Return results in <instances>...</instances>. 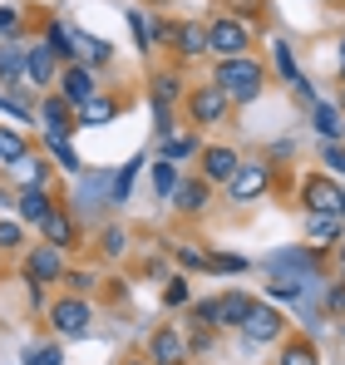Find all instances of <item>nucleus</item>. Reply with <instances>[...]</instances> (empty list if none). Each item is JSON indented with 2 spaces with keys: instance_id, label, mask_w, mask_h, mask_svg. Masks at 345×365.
<instances>
[{
  "instance_id": "26",
  "label": "nucleus",
  "mask_w": 345,
  "mask_h": 365,
  "mask_svg": "<svg viewBox=\"0 0 345 365\" xmlns=\"http://www.w3.org/2000/svg\"><path fill=\"white\" fill-rule=\"evenodd\" d=\"M25 158V138L15 133V128H0V163L10 168V163H20Z\"/></svg>"
},
{
  "instance_id": "25",
  "label": "nucleus",
  "mask_w": 345,
  "mask_h": 365,
  "mask_svg": "<svg viewBox=\"0 0 345 365\" xmlns=\"http://www.w3.org/2000/svg\"><path fill=\"white\" fill-rule=\"evenodd\" d=\"M40 119H45L50 133H69V104H64V99H50V104L40 109Z\"/></svg>"
},
{
  "instance_id": "9",
  "label": "nucleus",
  "mask_w": 345,
  "mask_h": 365,
  "mask_svg": "<svg viewBox=\"0 0 345 365\" xmlns=\"http://www.w3.org/2000/svg\"><path fill=\"white\" fill-rule=\"evenodd\" d=\"M64 277V257H59V247H35L30 252V282H59Z\"/></svg>"
},
{
  "instance_id": "4",
  "label": "nucleus",
  "mask_w": 345,
  "mask_h": 365,
  "mask_svg": "<svg viewBox=\"0 0 345 365\" xmlns=\"http://www.w3.org/2000/svg\"><path fill=\"white\" fill-rule=\"evenodd\" d=\"M50 321H55V331H64V336H84L89 331V306L79 302V297H64V302L50 306Z\"/></svg>"
},
{
  "instance_id": "23",
  "label": "nucleus",
  "mask_w": 345,
  "mask_h": 365,
  "mask_svg": "<svg viewBox=\"0 0 345 365\" xmlns=\"http://www.w3.org/2000/svg\"><path fill=\"white\" fill-rule=\"evenodd\" d=\"M138 168H143V158L123 163V168L114 173V182H109V197H114V202H128V192H133V178H138Z\"/></svg>"
},
{
  "instance_id": "6",
  "label": "nucleus",
  "mask_w": 345,
  "mask_h": 365,
  "mask_svg": "<svg viewBox=\"0 0 345 365\" xmlns=\"http://www.w3.org/2000/svg\"><path fill=\"white\" fill-rule=\"evenodd\" d=\"M306 207L311 212H336V217H345V192L331 187V178H311L306 182Z\"/></svg>"
},
{
  "instance_id": "38",
  "label": "nucleus",
  "mask_w": 345,
  "mask_h": 365,
  "mask_svg": "<svg viewBox=\"0 0 345 365\" xmlns=\"http://www.w3.org/2000/svg\"><path fill=\"white\" fill-rule=\"evenodd\" d=\"M207 272H247L242 257H207Z\"/></svg>"
},
{
  "instance_id": "49",
  "label": "nucleus",
  "mask_w": 345,
  "mask_h": 365,
  "mask_svg": "<svg viewBox=\"0 0 345 365\" xmlns=\"http://www.w3.org/2000/svg\"><path fill=\"white\" fill-rule=\"evenodd\" d=\"M0 207H5V197H0Z\"/></svg>"
},
{
  "instance_id": "31",
  "label": "nucleus",
  "mask_w": 345,
  "mask_h": 365,
  "mask_svg": "<svg viewBox=\"0 0 345 365\" xmlns=\"http://www.w3.org/2000/svg\"><path fill=\"white\" fill-rule=\"evenodd\" d=\"M177 94H182V79H177V74H158V79H153V99H158V104H168Z\"/></svg>"
},
{
  "instance_id": "32",
  "label": "nucleus",
  "mask_w": 345,
  "mask_h": 365,
  "mask_svg": "<svg viewBox=\"0 0 345 365\" xmlns=\"http://www.w3.org/2000/svg\"><path fill=\"white\" fill-rule=\"evenodd\" d=\"M45 45H50L55 55H69V45H74V30H69V25H50V30H45Z\"/></svg>"
},
{
  "instance_id": "24",
  "label": "nucleus",
  "mask_w": 345,
  "mask_h": 365,
  "mask_svg": "<svg viewBox=\"0 0 345 365\" xmlns=\"http://www.w3.org/2000/svg\"><path fill=\"white\" fill-rule=\"evenodd\" d=\"M172 202H177L182 212H197V207L207 202V187H202V182H177V192H172Z\"/></svg>"
},
{
  "instance_id": "1",
  "label": "nucleus",
  "mask_w": 345,
  "mask_h": 365,
  "mask_svg": "<svg viewBox=\"0 0 345 365\" xmlns=\"http://www.w3.org/2000/svg\"><path fill=\"white\" fill-rule=\"evenodd\" d=\"M212 84L227 94V99H237V104H252L257 94H262V64L257 60H222L217 64V74H212Z\"/></svg>"
},
{
  "instance_id": "5",
  "label": "nucleus",
  "mask_w": 345,
  "mask_h": 365,
  "mask_svg": "<svg viewBox=\"0 0 345 365\" xmlns=\"http://www.w3.org/2000/svg\"><path fill=\"white\" fill-rule=\"evenodd\" d=\"M242 331H247V341H277L282 336V316L272 311V306H257L252 302V311H247V321H242Z\"/></svg>"
},
{
  "instance_id": "22",
  "label": "nucleus",
  "mask_w": 345,
  "mask_h": 365,
  "mask_svg": "<svg viewBox=\"0 0 345 365\" xmlns=\"http://www.w3.org/2000/svg\"><path fill=\"white\" fill-rule=\"evenodd\" d=\"M311 242H341V217L336 212H311Z\"/></svg>"
},
{
  "instance_id": "16",
  "label": "nucleus",
  "mask_w": 345,
  "mask_h": 365,
  "mask_svg": "<svg viewBox=\"0 0 345 365\" xmlns=\"http://www.w3.org/2000/svg\"><path fill=\"white\" fill-rule=\"evenodd\" d=\"M25 79V50L0 40V84H20Z\"/></svg>"
},
{
  "instance_id": "33",
  "label": "nucleus",
  "mask_w": 345,
  "mask_h": 365,
  "mask_svg": "<svg viewBox=\"0 0 345 365\" xmlns=\"http://www.w3.org/2000/svg\"><path fill=\"white\" fill-rule=\"evenodd\" d=\"M282 365H316V351H311L306 341H296V346L282 351Z\"/></svg>"
},
{
  "instance_id": "37",
  "label": "nucleus",
  "mask_w": 345,
  "mask_h": 365,
  "mask_svg": "<svg viewBox=\"0 0 345 365\" xmlns=\"http://www.w3.org/2000/svg\"><path fill=\"white\" fill-rule=\"evenodd\" d=\"M50 153L59 158V168H64V173H79V158H74V148H69V143H55Z\"/></svg>"
},
{
  "instance_id": "14",
  "label": "nucleus",
  "mask_w": 345,
  "mask_h": 365,
  "mask_svg": "<svg viewBox=\"0 0 345 365\" xmlns=\"http://www.w3.org/2000/svg\"><path fill=\"white\" fill-rule=\"evenodd\" d=\"M15 207H20V217H25V222H35V227L50 217V197H45V187H30V192H20V197H15Z\"/></svg>"
},
{
  "instance_id": "41",
  "label": "nucleus",
  "mask_w": 345,
  "mask_h": 365,
  "mask_svg": "<svg viewBox=\"0 0 345 365\" xmlns=\"http://www.w3.org/2000/svg\"><path fill=\"white\" fill-rule=\"evenodd\" d=\"M326 168L345 173V148H341V143H326Z\"/></svg>"
},
{
  "instance_id": "3",
  "label": "nucleus",
  "mask_w": 345,
  "mask_h": 365,
  "mask_svg": "<svg viewBox=\"0 0 345 365\" xmlns=\"http://www.w3.org/2000/svg\"><path fill=\"white\" fill-rule=\"evenodd\" d=\"M267 182H272V168H267V163H242V168L232 173L227 192H232V202H252V197L267 192Z\"/></svg>"
},
{
  "instance_id": "30",
  "label": "nucleus",
  "mask_w": 345,
  "mask_h": 365,
  "mask_svg": "<svg viewBox=\"0 0 345 365\" xmlns=\"http://www.w3.org/2000/svg\"><path fill=\"white\" fill-rule=\"evenodd\" d=\"M25 365H64V351L59 346H30L25 351Z\"/></svg>"
},
{
  "instance_id": "28",
  "label": "nucleus",
  "mask_w": 345,
  "mask_h": 365,
  "mask_svg": "<svg viewBox=\"0 0 345 365\" xmlns=\"http://www.w3.org/2000/svg\"><path fill=\"white\" fill-rule=\"evenodd\" d=\"M177 168H172L168 158H163V163H158V168H153V187H158V197H172V192H177Z\"/></svg>"
},
{
  "instance_id": "36",
  "label": "nucleus",
  "mask_w": 345,
  "mask_h": 365,
  "mask_svg": "<svg viewBox=\"0 0 345 365\" xmlns=\"http://www.w3.org/2000/svg\"><path fill=\"white\" fill-rule=\"evenodd\" d=\"M163 302H168V306H187V282H182V277H172V282H168Z\"/></svg>"
},
{
  "instance_id": "35",
  "label": "nucleus",
  "mask_w": 345,
  "mask_h": 365,
  "mask_svg": "<svg viewBox=\"0 0 345 365\" xmlns=\"http://www.w3.org/2000/svg\"><path fill=\"white\" fill-rule=\"evenodd\" d=\"M104 252H109V257H123V252H128V237H123V227H109V232H104Z\"/></svg>"
},
{
  "instance_id": "40",
  "label": "nucleus",
  "mask_w": 345,
  "mask_h": 365,
  "mask_svg": "<svg viewBox=\"0 0 345 365\" xmlns=\"http://www.w3.org/2000/svg\"><path fill=\"white\" fill-rule=\"evenodd\" d=\"M0 114H15L20 123H30V109H25L20 99H10V94H0Z\"/></svg>"
},
{
  "instance_id": "34",
  "label": "nucleus",
  "mask_w": 345,
  "mask_h": 365,
  "mask_svg": "<svg viewBox=\"0 0 345 365\" xmlns=\"http://www.w3.org/2000/svg\"><path fill=\"white\" fill-rule=\"evenodd\" d=\"M128 30H133V40H138V50H148V20H143V10H128Z\"/></svg>"
},
{
  "instance_id": "8",
  "label": "nucleus",
  "mask_w": 345,
  "mask_h": 365,
  "mask_svg": "<svg viewBox=\"0 0 345 365\" xmlns=\"http://www.w3.org/2000/svg\"><path fill=\"white\" fill-rule=\"evenodd\" d=\"M227 104H232L227 94H222L217 84H207V89H197V94H192V119L207 128V123H217L222 114H227Z\"/></svg>"
},
{
  "instance_id": "27",
  "label": "nucleus",
  "mask_w": 345,
  "mask_h": 365,
  "mask_svg": "<svg viewBox=\"0 0 345 365\" xmlns=\"http://www.w3.org/2000/svg\"><path fill=\"white\" fill-rule=\"evenodd\" d=\"M192 148H197V138H192V133H177V138L168 133V138H163V158H168V163H182Z\"/></svg>"
},
{
  "instance_id": "42",
  "label": "nucleus",
  "mask_w": 345,
  "mask_h": 365,
  "mask_svg": "<svg viewBox=\"0 0 345 365\" xmlns=\"http://www.w3.org/2000/svg\"><path fill=\"white\" fill-rule=\"evenodd\" d=\"M192 316H197L202 326H207V321L217 326V302H197V306H192Z\"/></svg>"
},
{
  "instance_id": "18",
  "label": "nucleus",
  "mask_w": 345,
  "mask_h": 365,
  "mask_svg": "<svg viewBox=\"0 0 345 365\" xmlns=\"http://www.w3.org/2000/svg\"><path fill=\"white\" fill-rule=\"evenodd\" d=\"M177 45H182V55H212V40H207V25H177Z\"/></svg>"
},
{
  "instance_id": "21",
  "label": "nucleus",
  "mask_w": 345,
  "mask_h": 365,
  "mask_svg": "<svg viewBox=\"0 0 345 365\" xmlns=\"http://www.w3.org/2000/svg\"><path fill=\"white\" fill-rule=\"evenodd\" d=\"M10 173H15V182H20L25 192H30V187H45V163L30 158V153H25L20 163H10Z\"/></svg>"
},
{
  "instance_id": "19",
  "label": "nucleus",
  "mask_w": 345,
  "mask_h": 365,
  "mask_svg": "<svg viewBox=\"0 0 345 365\" xmlns=\"http://www.w3.org/2000/svg\"><path fill=\"white\" fill-rule=\"evenodd\" d=\"M114 114H118V104H114V99H104V94H94L89 104H79V123H84V128H94V123H114Z\"/></svg>"
},
{
  "instance_id": "11",
  "label": "nucleus",
  "mask_w": 345,
  "mask_h": 365,
  "mask_svg": "<svg viewBox=\"0 0 345 365\" xmlns=\"http://www.w3.org/2000/svg\"><path fill=\"white\" fill-rule=\"evenodd\" d=\"M237 168H242V163H237L232 148H207V153H202V178L207 182H232Z\"/></svg>"
},
{
  "instance_id": "7",
  "label": "nucleus",
  "mask_w": 345,
  "mask_h": 365,
  "mask_svg": "<svg viewBox=\"0 0 345 365\" xmlns=\"http://www.w3.org/2000/svg\"><path fill=\"white\" fill-rule=\"evenodd\" d=\"M59 84H64V94H59V99H64L69 109H79V104H89V99H94V74H89V64L64 69V79H59Z\"/></svg>"
},
{
  "instance_id": "47",
  "label": "nucleus",
  "mask_w": 345,
  "mask_h": 365,
  "mask_svg": "<svg viewBox=\"0 0 345 365\" xmlns=\"http://www.w3.org/2000/svg\"><path fill=\"white\" fill-rule=\"evenodd\" d=\"M341 277H345V242H341Z\"/></svg>"
},
{
  "instance_id": "15",
  "label": "nucleus",
  "mask_w": 345,
  "mask_h": 365,
  "mask_svg": "<svg viewBox=\"0 0 345 365\" xmlns=\"http://www.w3.org/2000/svg\"><path fill=\"white\" fill-rule=\"evenodd\" d=\"M69 55H79L84 64H104V60H109V40H99V35H79V30H74Z\"/></svg>"
},
{
  "instance_id": "20",
  "label": "nucleus",
  "mask_w": 345,
  "mask_h": 365,
  "mask_svg": "<svg viewBox=\"0 0 345 365\" xmlns=\"http://www.w3.org/2000/svg\"><path fill=\"white\" fill-rule=\"evenodd\" d=\"M40 232H45V242H50V247H69V242H74V222H69L59 207L40 222Z\"/></svg>"
},
{
  "instance_id": "12",
  "label": "nucleus",
  "mask_w": 345,
  "mask_h": 365,
  "mask_svg": "<svg viewBox=\"0 0 345 365\" xmlns=\"http://www.w3.org/2000/svg\"><path fill=\"white\" fill-rule=\"evenodd\" d=\"M311 119H316V133L326 138V143H341V133H345V119H341V109L336 104H311Z\"/></svg>"
},
{
  "instance_id": "46",
  "label": "nucleus",
  "mask_w": 345,
  "mask_h": 365,
  "mask_svg": "<svg viewBox=\"0 0 345 365\" xmlns=\"http://www.w3.org/2000/svg\"><path fill=\"white\" fill-rule=\"evenodd\" d=\"M341 74H345V40H341Z\"/></svg>"
},
{
  "instance_id": "44",
  "label": "nucleus",
  "mask_w": 345,
  "mask_h": 365,
  "mask_svg": "<svg viewBox=\"0 0 345 365\" xmlns=\"http://www.w3.org/2000/svg\"><path fill=\"white\" fill-rule=\"evenodd\" d=\"M10 30H20V15L10 5H0V35H10Z\"/></svg>"
},
{
  "instance_id": "48",
  "label": "nucleus",
  "mask_w": 345,
  "mask_h": 365,
  "mask_svg": "<svg viewBox=\"0 0 345 365\" xmlns=\"http://www.w3.org/2000/svg\"><path fill=\"white\" fill-rule=\"evenodd\" d=\"M123 365H138V361H123Z\"/></svg>"
},
{
  "instance_id": "17",
  "label": "nucleus",
  "mask_w": 345,
  "mask_h": 365,
  "mask_svg": "<svg viewBox=\"0 0 345 365\" xmlns=\"http://www.w3.org/2000/svg\"><path fill=\"white\" fill-rule=\"evenodd\" d=\"M247 311H252V297H247V292H232V297L217 302V326H242Z\"/></svg>"
},
{
  "instance_id": "45",
  "label": "nucleus",
  "mask_w": 345,
  "mask_h": 365,
  "mask_svg": "<svg viewBox=\"0 0 345 365\" xmlns=\"http://www.w3.org/2000/svg\"><path fill=\"white\" fill-rule=\"evenodd\" d=\"M326 306H331V311H345V292H341V287L326 292Z\"/></svg>"
},
{
  "instance_id": "43",
  "label": "nucleus",
  "mask_w": 345,
  "mask_h": 365,
  "mask_svg": "<svg viewBox=\"0 0 345 365\" xmlns=\"http://www.w3.org/2000/svg\"><path fill=\"white\" fill-rule=\"evenodd\" d=\"M177 257H182V267H207V257L197 247H177Z\"/></svg>"
},
{
  "instance_id": "39",
  "label": "nucleus",
  "mask_w": 345,
  "mask_h": 365,
  "mask_svg": "<svg viewBox=\"0 0 345 365\" xmlns=\"http://www.w3.org/2000/svg\"><path fill=\"white\" fill-rule=\"evenodd\" d=\"M25 242V227L20 222H0V247H20Z\"/></svg>"
},
{
  "instance_id": "10",
  "label": "nucleus",
  "mask_w": 345,
  "mask_h": 365,
  "mask_svg": "<svg viewBox=\"0 0 345 365\" xmlns=\"http://www.w3.org/2000/svg\"><path fill=\"white\" fill-rule=\"evenodd\" d=\"M25 79H30V84H50V79H55V50H50L45 40L25 50Z\"/></svg>"
},
{
  "instance_id": "29",
  "label": "nucleus",
  "mask_w": 345,
  "mask_h": 365,
  "mask_svg": "<svg viewBox=\"0 0 345 365\" xmlns=\"http://www.w3.org/2000/svg\"><path fill=\"white\" fill-rule=\"evenodd\" d=\"M272 55H277V69H282L291 84H296V79H301V69H296V55H291V45H287V40H277V45H272Z\"/></svg>"
},
{
  "instance_id": "2",
  "label": "nucleus",
  "mask_w": 345,
  "mask_h": 365,
  "mask_svg": "<svg viewBox=\"0 0 345 365\" xmlns=\"http://www.w3.org/2000/svg\"><path fill=\"white\" fill-rule=\"evenodd\" d=\"M207 40H212V55H222V60H242V50L252 45L247 25H242V20H232V15H222V20H212V25H207Z\"/></svg>"
},
{
  "instance_id": "13",
  "label": "nucleus",
  "mask_w": 345,
  "mask_h": 365,
  "mask_svg": "<svg viewBox=\"0 0 345 365\" xmlns=\"http://www.w3.org/2000/svg\"><path fill=\"white\" fill-rule=\"evenodd\" d=\"M182 356H187V346H182L177 331H158L153 336V365H182Z\"/></svg>"
}]
</instances>
